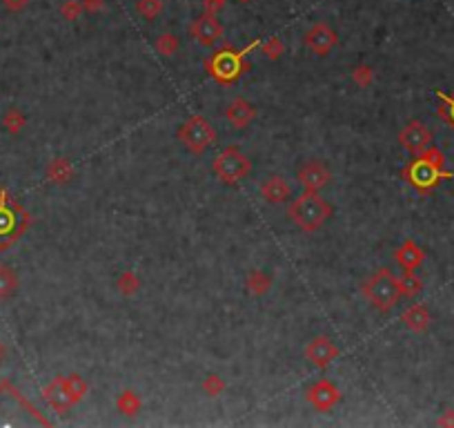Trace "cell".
<instances>
[{
	"mask_svg": "<svg viewBox=\"0 0 454 428\" xmlns=\"http://www.w3.org/2000/svg\"><path fill=\"white\" fill-rule=\"evenodd\" d=\"M18 275L12 266L0 263V301H9L18 292Z\"/></svg>",
	"mask_w": 454,
	"mask_h": 428,
	"instance_id": "ffe728a7",
	"label": "cell"
},
{
	"mask_svg": "<svg viewBox=\"0 0 454 428\" xmlns=\"http://www.w3.org/2000/svg\"><path fill=\"white\" fill-rule=\"evenodd\" d=\"M178 141L187 147L191 154H203L207 147L216 141V129L205 116H189L178 127Z\"/></svg>",
	"mask_w": 454,
	"mask_h": 428,
	"instance_id": "52a82bcc",
	"label": "cell"
},
{
	"mask_svg": "<svg viewBox=\"0 0 454 428\" xmlns=\"http://www.w3.org/2000/svg\"><path fill=\"white\" fill-rule=\"evenodd\" d=\"M227 3V0H203V9H205V14H218L220 9H223V5Z\"/></svg>",
	"mask_w": 454,
	"mask_h": 428,
	"instance_id": "d590c367",
	"label": "cell"
},
{
	"mask_svg": "<svg viewBox=\"0 0 454 428\" xmlns=\"http://www.w3.org/2000/svg\"><path fill=\"white\" fill-rule=\"evenodd\" d=\"M83 9L85 12H98V9H103V0H83Z\"/></svg>",
	"mask_w": 454,
	"mask_h": 428,
	"instance_id": "74e56055",
	"label": "cell"
},
{
	"mask_svg": "<svg viewBox=\"0 0 454 428\" xmlns=\"http://www.w3.org/2000/svg\"><path fill=\"white\" fill-rule=\"evenodd\" d=\"M25 125H27V116L20 112L18 107H9L7 112L3 114V127L7 129L9 134H20Z\"/></svg>",
	"mask_w": 454,
	"mask_h": 428,
	"instance_id": "7402d4cb",
	"label": "cell"
},
{
	"mask_svg": "<svg viewBox=\"0 0 454 428\" xmlns=\"http://www.w3.org/2000/svg\"><path fill=\"white\" fill-rule=\"evenodd\" d=\"M43 395H45V402L52 406L56 413H67L69 408L74 406L67 395L65 377H54V380L43 388Z\"/></svg>",
	"mask_w": 454,
	"mask_h": 428,
	"instance_id": "2e32d148",
	"label": "cell"
},
{
	"mask_svg": "<svg viewBox=\"0 0 454 428\" xmlns=\"http://www.w3.org/2000/svg\"><path fill=\"white\" fill-rule=\"evenodd\" d=\"M116 286H118L120 295L132 297L134 292H138V288H140V279H138V275H136L134 270H125L123 275L118 277Z\"/></svg>",
	"mask_w": 454,
	"mask_h": 428,
	"instance_id": "4316f807",
	"label": "cell"
},
{
	"mask_svg": "<svg viewBox=\"0 0 454 428\" xmlns=\"http://www.w3.org/2000/svg\"><path fill=\"white\" fill-rule=\"evenodd\" d=\"M395 261L399 263L401 270H417V268L426 261V252H423L421 245H417L412 239H408V241L395 252Z\"/></svg>",
	"mask_w": 454,
	"mask_h": 428,
	"instance_id": "e0dca14e",
	"label": "cell"
},
{
	"mask_svg": "<svg viewBox=\"0 0 454 428\" xmlns=\"http://www.w3.org/2000/svg\"><path fill=\"white\" fill-rule=\"evenodd\" d=\"M5 355H7V348H5V344H3V342H0V362L5 360Z\"/></svg>",
	"mask_w": 454,
	"mask_h": 428,
	"instance_id": "f35d334b",
	"label": "cell"
},
{
	"mask_svg": "<svg viewBox=\"0 0 454 428\" xmlns=\"http://www.w3.org/2000/svg\"><path fill=\"white\" fill-rule=\"evenodd\" d=\"M337 357H339V348L328 335H316L305 346V360L316 368H328Z\"/></svg>",
	"mask_w": 454,
	"mask_h": 428,
	"instance_id": "7c38bea8",
	"label": "cell"
},
{
	"mask_svg": "<svg viewBox=\"0 0 454 428\" xmlns=\"http://www.w3.org/2000/svg\"><path fill=\"white\" fill-rule=\"evenodd\" d=\"M211 170L227 185H236L243 178L249 176L252 172V161L238 150L236 145H227L225 150H220V154L214 158L211 163Z\"/></svg>",
	"mask_w": 454,
	"mask_h": 428,
	"instance_id": "8992f818",
	"label": "cell"
},
{
	"mask_svg": "<svg viewBox=\"0 0 454 428\" xmlns=\"http://www.w3.org/2000/svg\"><path fill=\"white\" fill-rule=\"evenodd\" d=\"M261 49H263V54L269 58V61H276V58L283 56V52H285V45L281 43V38L272 36V38H267L265 43H261Z\"/></svg>",
	"mask_w": 454,
	"mask_h": 428,
	"instance_id": "d6a6232c",
	"label": "cell"
},
{
	"mask_svg": "<svg viewBox=\"0 0 454 428\" xmlns=\"http://www.w3.org/2000/svg\"><path fill=\"white\" fill-rule=\"evenodd\" d=\"M437 424H439V426H450V428H454V411H452V408L439 417V422H437Z\"/></svg>",
	"mask_w": 454,
	"mask_h": 428,
	"instance_id": "8d00e7d4",
	"label": "cell"
},
{
	"mask_svg": "<svg viewBox=\"0 0 454 428\" xmlns=\"http://www.w3.org/2000/svg\"><path fill=\"white\" fill-rule=\"evenodd\" d=\"M296 176H299V183L305 187V190L319 192V190H323V187L330 183L332 172H330V167L323 161H308V163H303L299 167Z\"/></svg>",
	"mask_w": 454,
	"mask_h": 428,
	"instance_id": "4fadbf2b",
	"label": "cell"
},
{
	"mask_svg": "<svg viewBox=\"0 0 454 428\" xmlns=\"http://www.w3.org/2000/svg\"><path fill=\"white\" fill-rule=\"evenodd\" d=\"M245 288H247V292H249V295L261 297V295L269 292V288H272V279H269V275L263 272V270H252V272L245 277Z\"/></svg>",
	"mask_w": 454,
	"mask_h": 428,
	"instance_id": "44dd1931",
	"label": "cell"
},
{
	"mask_svg": "<svg viewBox=\"0 0 454 428\" xmlns=\"http://www.w3.org/2000/svg\"><path fill=\"white\" fill-rule=\"evenodd\" d=\"M47 181H52L56 185H63L67 181H72L74 176V165L67 161V158H52L47 163V170H45Z\"/></svg>",
	"mask_w": 454,
	"mask_h": 428,
	"instance_id": "d6986e66",
	"label": "cell"
},
{
	"mask_svg": "<svg viewBox=\"0 0 454 428\" xmlns=\"http://www.w3.org/2000/svg\"><path fill=\"white\" fill-rule=\"evenodd\" d=\"M305 397H308V402H310L312 408H316L319 413H328L341 402V391L332 382L319 380L316 384H312L308 388Z\"/></svg>",
	"mask_w": 454,
	"mask_h": 428,
	"instance_id": "30bf717a",
	"label": "cell"
},
{
	"mask_svg": "<svg viewBox=\"0 0 454 428\" xmlns=\"http://www.w3.org/2000/svg\"><path fill=\"white\" fill-rule=\"evenodd\" d=\"M258 41H252L245 49H234V47H223L218 52L211 54L205 61V72L209 78H214L218 85H231L236 83L240 74L245 72V56L252 52L254 47H258Z\"/></svg>",
	"mask_w": 454,
	"mask_h": 428,
	"instance_id": "3957f363",
	"label": "cell"
},
{
	"mask_svg": "<svg viewBox=\"0 0 454 428\" xmlns=\"http://www.w3.org/2000/svg\"><path fill=\"white\" fill-rule=\"evenodd\" d=\"M287 216L299 230L312 234L328 223V218L332 216V205L323 196H319V192L305 190L290 203Z\"/></svg>",
	"mask_w": 454,
	"mask_h": 428,
	"instance_id": "7a4b0ae2",
	"label": "cell"
},
{
	"mask_svg": "<svg viewBox=\"0 0 454 428\" xmlns=\"http://www.w3.org/2000/svg\"><path fill=\"white\" fill-rule=\"evenodd\" d=\"M189 34L198 45L211 47L223 38V25L218 23V18L214 14H203L189 25Z\"/></svg>",
	"mask_w": 454,
	"mask_h": 428,
	"instance_id": "8fae6325",
	"label": "cell"
},
{
	"mask_svg": "<svg viewBox=\"0 0 454 428\" xmlns=\"http://www.w3.org/2000/svg\"><path fill=\"white\" fill-rule=\"evenodd\" d=\"M258 192H261V196H263L267 203L276 205V203H285L287 198H292V185L285 181L283 176L272 174V176L265 178L263 183H261Z\"/></svg>",
	"mask_w": 454,
	"mask_h": 428,
	"instance_id": "9a60e30c",
	"label": "cell"
},
{
	"mask_svg": "<svg viewBox=\"0 0 454 428\" xmlns=\"http://www.w3.org/2000/svg\"><path fill=\"white\" fill-rule=\"evenodd\" d=\"M154 47H156V52H158L160 56H174V54L178 52V47H180L178 36H174V34H160V36L156 38Z\"/></svg>",
	"mask_w": 454,
	"mask_h": 428,
	"instance_id": "83f0119b",
	"label": "cell"
},
{
	"mask_svg": "<svg viewBox=\"0 0 454 428\" xmlns=\"http://www.w3.org/2000/svg\"><path fill=\"white\" fill-rule=\"evenodd\" d=\"M65 388H67V395H69V400H72V404H78V402H83V397L87 395V382L83 380L80 375H69V377H65Z\"/></svg>",
	"mask_w": 454,
	"mask_h": 428,
	"instance_id": "cb8c5ba5",
	"label": "cell"
},
{
	"mask_svg": "<svg viewBox=\"0 0 454 428\" xmlns=\"http://www.w3.org/2000/svg\"><path fill=\"white\" fill-rule=\"evenodd\" d=\"M352 81H354L359 87H370L372 81H375V69L370 65H357L352 69Z\"/></svg>",
	"mask_w": 454,
	"mask_h": 428,
	"instance_id": "4dcf8cb0",
	"label": "cell"
},
{
	"mask_svg": "<svg viewBox=\"0 0 454 428\" xmlns=\"http://www.w3.org/2000/svg\"><path fill=\"white\" fill-rule=\"evenodd\" d=\"M432 138H435L432 136V129L423 121H419V118H415V121L406 123V127L399 132V145L412 156H419L428 147H432Z\"/></svg>",
	"mask_w": 454,
	"mask_h": 428,
	"instance_id": "ba28073f",
	"label": "cell"
},
{
	"mask_svg": "<svg viewBox=\"0 0 454 428\" xmlns=\"http://www.w3.org/2000/svg\"><path fill=\"white\" fill-rule=\"evenodd\" d=\"M0 393H9V395H12V397H16V400H18L20 404H23V406L27 408V411H29V413H32V415L36 417V420H38L40 424H49V422L45 420V417H43V415H40V413H38V408H36L34 404H29V402L25 400V397H23V395H20V391H18V388H14V386H12V384H9V382H3V384H0Z\"/></svg>",
	"mask_w": 454,
	"mask_h": 428,
	"instance_id": "f1b7e54d",
	"label": "cell"
},
{
	"mask_svg": "<svg viewBox=\"0 0 454 428\" xmlns=\"http://www.w3.org/2000/svg\"><path fill=\"white\" fill-rule=\"evenodd\" d=\"M116 406H118V411L123 413V415L134 417L140 411V406H143V404H140V397L134 391H123V393L118 395Z\"/></svg>",
	"mask_w": 454,
	"mask_h": 428,
	"instance_id": "d4e9b609",
	"label": "cell"
},
{
	"mask_svg": "<svg viewBox=\"0 0 454 428\" xmlns=\"http://www.w3.org/2000/svg\"><path fill=\"white\" fill-rule=\"evenodd\" d=\"M401 322L406 324L408 331L419 335V333H426L428 328H430L432 315H430V310L423 304H415V306H410L408 310L401 315Z\"/></svg>",
	"mask_w": 454,
	"mask_h": 428,
	"instance_id": "ac0fdd59",
	"label": "cell"
},
{
	"mask_svg": "<svg viewBox=\"0 0 454 428\" xmlns=\"http://www.w3.org/2000/svg\"><path fill=\"white\" fill-rule=\"evenodd\" d=\"M303 43L316 56H328L332 49L337 47L339 36L328 23H314L305 34H303Z\"/></svg>",
	"mask_w": 454,
	"mask_h": 428,
	"instance_id": "9c48e42d",
	"label": "cell"
},
{
	"mask_svg": "<svg viewBox=\"0 0 454 428\" xmlns=\"http://www.w3.org/2000/svg\"><path fill=\"white\" fill-rule=\"evenodd\" d=\"M437 98H439V109H437L439 118L454 129V94L437 92Z\"/></svg>",
	"mask_w": 454,
	"mask_h": 428,
	"instance_id": "484cf974",
	"label": "cell"
},
{
	"mask_svg": "<svg viewBox=\"0 0 454 428\" xmlns=\"http://www.w3.org/2000/svg\"><path fill=\"white\" fill-rule=\"evenodd\" d=\"M225 118L234 129H245L256 118V107L249 101H245V98H234L225 107Z\"/></svg>",
	"mask_w": 454,
	"mask_h": 428,
	"instance_id": "5bb4252c",
	"label": "cell"
},
{
	"mask_svg": "<svg viewBox=\"0 0 454 428\" xmlns=\"http://www.w3.org/2000/svg\"><path fill=\"white\" fill-rule=\"evenodd\" d=\"M363 295H366V299L375 306L377 310L388 313L401 299L399 279L390 270H386V268H381V270H377L366 281V286H363Z\"/></svg>",
	"mask_w": 454,
	"mask_h": 428,
	"instance_id": "5b68a950",
	"label": "cell"
},
{
	"mask_svg": "<svg viewBox=\"0 0 454 428\" xmlns=\"http://www.w3.org/2000/svg\"><path fill=\"white\" fill-rule=\"evenodd\" d=\"M401 297H417L423 290V281L415 275V270H403V277L399 279Z\"/></svg>",
	"mask_w": 454,
	"mask_h": 428,
	"instance_id": "603a6c76",
	"label": "cell"
},
{
	"mask_svg": "<svg viewBox=\"0 0 454 428\" xmlns=\"http://www.w3.org/2000/svg\"><path fill=\"white\" fill-rule=\"evenodd\" d=\"M203 393L205 395H209V397H218V395H223L225 393V388H227V384L220 380L218 375H207L205 380H203Z\"/></svg>",
	"mask_w": 454,
	"mask_h": 428,
	"instance_id": "1f68e13d",
	"label": "cell"
},
{
	"mask_svg": "<svg viewBox=\"0 0 454 428\" xmlns=\"http://www.w3.org/2000/svg\"><path fill=\"white\" fill-rule=\"evenodd\" d=\"M27 3H29V0H3L5 9H7V12H12V14H20L27 7Z\"/></svg>",
	"mask_w": 454,
	"mask_h": 428,
	"instance_id": "e575fe53",
	"label": "cell"
},
{
	"mask_svg": "<svg viewBox=\"0 0 454 428\" xmlns=\"http://www.w3.org/2000/svg\"><path fill=\"white\" fill-rule=\"evenodd\" d=\"M403 178H406L408 185L415 187L417 192L428 194L435 190L441 181L454 178V174L446 170V156H443V152L432 145L403 167Z\"/></svg>",
	"mask_w": 454,
	"mask_h": 428,
	"instance_id": "6da1fadb",
	"label": "cell"
},
{
	"mask_svg": "<svg viewBox=\"0 0 454 428\" xmlns=\"http://www.w3.org/2000/svg\"><path fill=\"white\" fill-rule=\"evenodd\" d=\"M238 3H252V0H238Z\"/></svg>",
	"mask_w": 454,
	"mask_h": 428,
	"instance_id": "ab89813d",
	"label": "cell"
},
{
	"mask_svg": "<svg viewBox=\"0 0 454 428\" xmlns=\"http://www.w3.org/2000/svg\"><path fill=\"white\" fill-rule=\"evenodd\" d=\"M83 12H85L83 3H78V0H67V3L60 7V16H63L65 21H76Z\"/></svg>",
	"mask_w": 454,
	"mask_h": 428,
	"instance_id": "836d02e7",
	"label": "cell"
},
{
	"mask_svg": "<svg viewBox=\"0 0 454 428\" xmlns=\"http://www.w3.org/2000/svg\"><path fill=\"white\" fill-rule=\"evenodd\" d=\"M165 3L163 0H138L136 3V12L147 18V21H154L156 16H160V12H163Z\"/></svg>",
	"mask_w": 454,
	"mask_h": 428,
	"instance_id": "f546056e",
	"label": "cell"
},
{
	"mask_svg": "<svg viewBox=\"0 0 454 428\" xmlns=\"http://www.w3.org/2000/svg\"><path fill=\"white\" fill-rule=\"evenodd\" d=\"M32 225L29 214L5 187H0V250L12 248Z\"/></svg>",
	"mask_w": 454,
	"mask_h": 428,
	"instance_id": "277c9868",
	"label": "cell"
}]
</instances>
